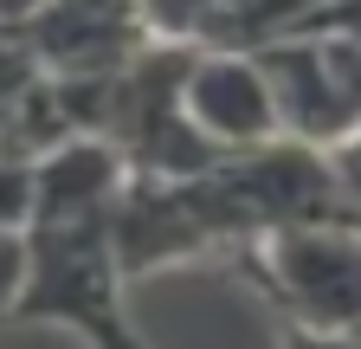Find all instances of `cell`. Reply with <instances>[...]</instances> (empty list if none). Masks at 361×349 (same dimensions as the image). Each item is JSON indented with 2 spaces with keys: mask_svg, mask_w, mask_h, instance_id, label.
<instances>
[{
  "mask_svg": "<svg viewBox=\"0 0 361 349\" xmlns=\"http://www.w3.org/2000/svg\"><path fill=\"white\" fill-rule=\"evenodd\" d=\"M278 349H361V324H348V330H310V324H278Z\"/></svg>",
  "mask_w": 361,
  "mask_h": 349,
  "instance_id": "obj_10",
  "label": "cell"
},
{
  "mask_svg": "<svg viewBox=\"0 0 361 349\" xmlns=\"http://www.w3.org/2000/svg\"><path fill=\"white\" fill-rule=\"evenodd\" d=\"M297 7H310V0H297Z\"/></svg>",
  "mask_w": 361,
  "mask_h": 349,
  "instance_id": "obj_12",
  "label": "cell"
},
{
  "mask_svg": "<svg viewBox=\"0 0 361 349\" xmlns=\"http://www.w3.org/2000/svg\"><path fill=\"white\" fill-rule=\"evenodd\" d=\"M20 272H26V233L0 227V330L13 324V297H20Z\"/></svg>",
  "mask_w": 361,
  "mask_h": 349,
  "instance_id": "obj_9",
  "label": "cell"
},
{
  "mask_svg": "<svg viewBox=\"0 0 361 349\" xmlns=\"http://www.w3.org/2000/svg\"><path fill=\"white\" fill-rule=\"evenodd\" d=\"M226 0H142L149 39H180V46H213Z\"/></svg>",
  "mask_w": 361,
  "mask_h": 349,
  "instance_id": "obj_6",
  "label": "cell"
},
{
  "mask_svg": "<svg viewBox=\"0 0 361 349\" xmlns=\"http://www.w3.org/2000/svg\"><path fill=\"white\" fill-rule=\"evenodd\" d=\"M32 194H39V155L0 149V227L26 233V220H32Z\"/></svg>",
  "mask_w": 361,
  "mask_h": 349,
  "instance_id": "obj_7",
  "label": "cell"
},
{
  "mask_svg": "<svg viewBox=\"0 0 361 349\" xmlns=\"http://www.w3.org/2000/svg\"><path fill=\"white\" fill-rule=\"evenodd\" d=\"M13 26L45 78H97L149 46L142 0H32Z\"/></svg>",
  "mask_w": 361,
  "mask_h": 349,
  "instance_id": "obj_4",
  "label": "cell"
},
{
  "mask_svg": "<svg viewBox=\"0 0 361 349\" xmlns=\"http://www.w3.org/2000/svg\"><path fill=\"white\" fill-rule=\"evenodd\" d=\"M329 162H336V174H342V188H348V207L361 213V129L329 149Z\"/></svg>",
  "mask_w": 361,
  "mask_h": 349,
  "instance_id": "obj_11",
  "label": "cell"
},
{
  "mask_svg": "<svg viewBox=\"0 0 361 349\" xmlns=\"http://www.w3.org/2000/svg\"><path fill=\"white\" fill-rule=\"evenodd\" d=\"M348 32V39H361V0H310V7H297V20L284 26V32ZM278 39V32H271Z\"/></svg>",
  "mask_w": 361,
  "mask_h": 349,
  "instance_id": "obj_8",
  "label": "cell"
},
{
  "mask_svg": "<svg viewBox=\"0 0 361 349\" xmlns=\"http://www.w3.org/2000/svg\"><path fill=\"white\" fill-rule=\"evenodd\" d=\"M258 65L278 97L284 136L336 149L342 136L361 129V39L348 32H278L258 39Z\"/></svg>",
  "mask_w": 361,
  "mask_h": 349,
  "instance_id": "obj_3",
  "label": "cell"
},
{
  "mask_svg": "<svg viewBox=\"0 0 361 349\" xmlns=\"http://www.w3.org/2000/svg\"><path fill=\"white\" fill-rule=\"evenodd\" d=\"M180 104H188L194 129L207 143H219V149H252V143L284 136L271 78H264L252 46H194Z\"/></svg>",
  "mask_w": 361,
  "mask_h": 349,
  "instance_id": "obj_5",
  "label": "cell"
},
{
  "mask_svg": "<svg viewBox=\"0 0 361 349\" xmlns=\"http://www.w3.org/2000/svg\"><path fill=\"white\" fill-rule=\"evenodd\" d=\"M129 162L104 136H59L39 155V194L26 220V272L7 330H71L84 349H149L129 324V272L116 252V201Z\"/></svg>",
  "mask_w": 361,
  "mask_h": 349,
  "instance_id": "obj_1",
  "label": "cell"
},
{
  "mask_svg": "<svg viewBox=\"0 0 361 349\" xmlns=\"http://www.w3.org/2000/svg\"><path fill=\"white\" fill-rule=\"evenodd\" d=\"M278 324L348 330L361 324V220L278 227L226 259Z\"/></svg>",
  "mask_w": 361,
  "mask_h": 349,
  "instance_id": "obj_2",
  "label": "cell"
}]
</instances>
